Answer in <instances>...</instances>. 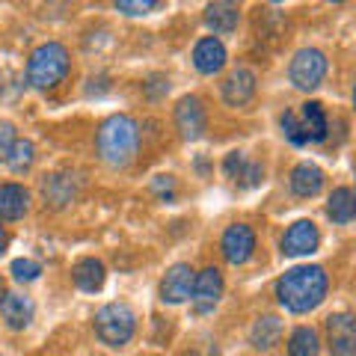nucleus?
Wrapping results in <instances>:
<instances>
[{"mask_svg":"<svg viewBox=\"0 0 356 356\" xmlns=\"http://www.w3.org/2000/svg\"><path fill=\"white\" fill-rule=\"evenodd\" d=\"M252 95H255V74L250 69H235L226 81H222V102L229 107L250 104Z\"/></svg>","mask_w":356,"mask_h":356,"instance_id":"nucleus-13","label":"nucleus"},{"mask_svg":"<svg viewBox=\"0 0 356 356\" xmlns=\"http://www.w3.org/2000/svg\"><path fill=\"white\" fill-rule=\"evenodd\" d=\"M321 353V339L312 327H297L288 339V356H318Z\"/></svg>","mask_w":356,"mask_h":356,"instance_id":"nucleus-23","label":"nucleus"},{"mask_svg":"<svg viewBox=\"0 0 356 356\" xmlns=\"http://www.w3.org/2000/svg\"><path fill=\"white\" fill-rule=\"evenodd\" d=\"M353 211H356L353 191L350 187H336L327 199V217L332 222H339V226H348V222H353Z\"/></svg>","mask_w":356,"mask_h":356,"instance_id":"nucleus-21","label":"nucleus"},{"mask_svg":"<svg viewBox=\"0 0 356 356\" xmlns=\"http://www.w3.org/2000/svg\"><path fill=\"white\" fill-rule=\"evenodd\" d=\"M280 125H282V134H285V140L291 143V146H306V143H309L303 128H300V119L294 113H282Z\"/></svg>","mask_w":356,"mask_h":356,"instance_id":"nucleus-26","label":"nucleus"},{"mask_svg":"<svg viewBox=\"0 0 356 356\" xmlns=\"http://www.w3.org/2000/svg\"><path fill=\"white\" fill-rule=\"evenodd\" d=\"M282 339V321L276 315H264L250 330V344L255 350H273Z\"/></svg>","mask_w":356,"mask_h":356,"instance_id":"nucleus-18","label":"nucleus"},{"mask_svg":"<svg viewBox=\"0 0 356 356\" xmlns=\"http://www.w3.org/2000/svg\"><path fill=\"white\" fill-rule=\"evenodd\" d=\"M9 273H13L15 282H33V280H39L42 264L33 261V259H15L13 267H9Z\"/></svg>","mask_w":356,"mask_h":356,"instance_id":"nucleus-25","label":"nucleus"},{"mask_svg":"<svg viewBox=\"0 0 356 356\" xmlns=\"http://www.w3.org/2000/svg\"><path fill=\"white\" fill-rule=\"evenodd\" d=\"M6 243H9V238H6V229H3V226H0V255H3V252H6Z\"/></svg>","mask_w":356,"mask_h":356,"instance_id":"nucleus-32","label":"nucleus"},{"mask_svg":"<svg viewBox=\"0 0 356 356\" xmlns=\"http://www.w3.org/2000/svg\"><path fill=\"white\" fill-rule=\"evenodd\" d=\"M261 175H264V170L259 163H247V170H243V175H241V181L247 184V187H255L261 181Z\"/></svg>","mask_w":356,"mask_h":356,"instance_id":"nucleus-31","label":"nucleus"},{"mask_svg":"<svg viewBox=\"0 0 356 356\" xmlns=\"http://www.w3.org/2000/svg\"><path fill=\"white\" fill-rule=\"evenodd\" d=\"M95 149L98 158L113 170H122L134 161V154L140 149V125L137 119H131L125 113H116L102 122V128L95 134Z\"/></svg>","mask_w":356,"mask_h":356,"instance_id":"nucleus-2","label":"nucleus"},{"mask_svg":"<svg viewBox=\"0 0 356 356\" xmlns=\"http://www.w3.org/2000/svg\"><path fill=\"white\" fill-rule=\"evenodd\" d=\"M65 72H69V51L60 42H44L27 60V81L36 89H51L57 86Z\"/></svg>","mask_w":356,"mask_h":356,"instance_id":"nucleus-3","label":"nucleus"},{"mask_svg":"<svg viewBox=\"0 0 356 356\" xmlns=\"http://www.w3.org/2000/svg\"><path fill=\"white\" fill-rule=\"evenodd\" d=\"M288 77L297 89H318L321 81L327 77V57L318 48H300L288 65Z\"/></svg>","mask_w":356,"mask_h":356,"instance_id":"nucleus-5","label":"nucleus"},{"mask_svg":"<svg viewBox=\"0 0 356 356\" xmlns=\"http://www.w3.org/2000/svg\"><path fill=\"white\" fill-rule=\"evenodd\" d=\"M193 280H196V273H193V267L191 264H184V261H178L172 264L170 270L163 273V280H161V300L163 303H184L187 297H191L193 291Z\"/></svg>","mask_w":356,"mask_h":356,"instance_id":"nucleus-10","label":"nucleus"},{"mask_svg":"<svg viewBox=\"0 0 356 356\" xmlns=\"http://www.w3.org/2000/svg\"><path fill=\"white\" fill-rule=\"evenodd\" d=\"M72 276H74V285L81 288V291L95 294V291H102V285H104V264L98 259H81L74 264Z\"/></svg>","mask_w":356,"mask_h":356,"instance_id":"nucleus-20","label":"nucleus"},{"mask_svg":"<svg viewBox=\"0 0 356 356\" xmlns=\"http://www.w3.org/2000/svg\"><path fill=\"white\" fill-rule=\"evenodd\" d=\"M42 193H44V202H51V208H63V205H69L72 199H74L77 181H74V175H69V172L44 175Z\"/></svg>","mask_w":356,"mask_h":356,"instance_id":"nucleus-15","label":"nucleus"},{"mask_svg":"<svg viewBox=\"0 0 356 356\" xmlns=\"http://www.w3.org/2000/svg\"><path fill=\"white\" fill-rule=\"evenodd\" d=\"M193 65H196V72H202V74H217L222 65H226V48H222V42L217 36L199 39L193 48Z\"/></svg>","mask_w":356,"mask_h":356,"instance_id":"nucleus-14","label":"nucleus"},{"mask_svg":"<svg viewBox=\"0 0 356 356\" xmlns=\"http://www.w3.org/2000/svg\"><path fill=\"white\" fill-rule=\"evenodd\" d=\"M33 158H36V146L30 140H15L13 152H9V170L13 172H27L33 166Z\"/></svg>","mask_w":356,"mask_h":356,"instance_id":"nucleus-24","label":"nucleus"},{"mask_svg":"<svg viewBox=\"0 0 356 356\" xmlns=\"http://www.w3.org/2000/svg\"><path fill=\"white\" fill-rule=\"evenodd\" d=\"M0 318L6 321L9 330H24L33 321V300L18 291L0 294Z\"/></svg>","mask_w":356,"mask_h":356,"instance_id":"nucleus-12","label":"nucleus"},{"mask_svg":"<svg viewBox=\"0 0 356 356\" xmlns=\"http://www.w3.org/2000/svg\"><path fill=\"white\" fill-rule=\"evenodd\" d=\"M30 208V193L21 184L0 187V220H21Z\"/></svg>","mask_w":356,"mask_h":356,"instance_id":"nucleus-19","label":"nucleus"},{"mask_svg":"<svg viewBox=\"0 0 356 356\" xmlns=\"http://www.w3.org/2000/svg\"><path fill=\"white\" fill-rule=\"evenodd\" d=\"M205 107L202 102H199L196 95H184L181 102L175 104V128L178 134H181L184 140H199L205 134Z\"/></svg>","mask_w":356,"mask_h":356,"instance_id":"nucleus-8","label":"nucleus"},{"mask_svg":"<svg viewBox=\"0 0 356 356\" xmlns=\"http://www.w3.org/2000/svg\"><path fill=\"white\" fill-rule=\"evenodd\" d=\"M321 184H324V172H321V166L315 163H297L294 170H291V193L294 196H315L321 191Z\"/></svg>","mask_w":356,"mask_h":356,"instance_id":"nucleus-17","label":"nucleus"},{"mask_svg":"<svg viewBox=\"0 0 356 356\" xmlns=\"http://www.w3.org/2000/svg\"><path fill=\"white\" fill-rule=\"evenodd\" d=\"M241 21V9L235 3H211L205 9V24L214 33H232Z\"/></svg>","mask_w":356,"mask_h":356,"instance_id":"nucleus-22","label":"nucleus"},{"mask_svg":"<svg viewBox=\"0 0 356 356\" xmlns=\"http://www.w3.org/2000/svg\"><path fill=\"white\" fill-rule=\"evenodd\" d=\"M116 9L125 15H146L152 9H161V3L158 0H143V3H128V0H122V3H116Z\"/></svg>","mask_w":356,"mask_h":356,"instance_id":"nucleus-30","label":"nucleus"},{"mask_svg":"<svg viewBox=\"0 0 356 356\" xmlns=\"http://www.w3.org/2000/svg\"><path fill=\"white\" fill-rule=\"evenodd\" d=\"M152 191L158 193L161 202H172V196H175V178L172 175H158L152 181Z\"/></svg>","mask_w":356,"mask_h":356,"instance_id":"nucleus-29","label":"nucleus"},{"mask_svg":"<svg viewBox=\"0 0 356 356\" xmlns=\"http://www.w3.org/2000/svg\"><path fill=\"white\" fill-rule=\"evenodd\" d=\"M318 243H321V235H318L315 222L297 220L282 238V255H291V259H297V255H312L318 250Z\"/></svg>","mask_w":356,"mask_h":356,"instance_id":"nucleus-11","label":"nucleus"},{"mask_svg":"<svg viewBox=\"0 0 356 356\" xmlns=\"http://www.w3.org/2000/svg\"><path fill=\"white\" fill-rule=\"evenodd\" d=\"M247 158H243L241 152H232V154H226V161H222V172H226L229 178H235V181H241V175H243V170H247Z\"/></svg>","mask_w":356,"mask_h":356,"instance_id":"nucleus-27","label":"nucleus"},{"mask_svg":"<svg viewBox=\"0 0 356 356\" xmlns=\"http://www.w3.org/2000/svg\"><path fill=\"white\" fill-rule=\"evenodd\" d=\"M327 297V273L321 264H300L285 270L276 280V300L285 312L303 315L321 306V300Z\"/></svg>","mask_w":356,"mask_h":356,"instance_id":"nucleus-1","label":"nucleus"},{"mask_svg":"<svg viewBox=\"0 0 356 356\" xmlns=\"http://www.w3.org/2000/svg\"><path fill=\"white\" fill-rule=\"evenodd\" d=\"M220 297H222V273L217 270V267H205L202 273H196L191 300H193V309L199 312V315L214 312Z\"/></svg>","mask_w":356,"mask_h":356,"instance_id":"nucleus-7","label":"nucleus"},{"mask_svg":"<svg viewBox=\"0 0 356 356\" xmlns=\"http://www.w3.org/2000/svg\"><path fill=\"white\" fill-rule=\"evenodd\" d=\"M15 128L9 125V122H0V163H6L9 161V152H13L15 146Z\"/></svg>","mask_w":356,"mask_h":356,"instance_id":"nucleus-28","label":"nucleus"},{"mask_svg":"<svg viewBox=\"0 0 356 356\" xmlns=\"http://www.w3.org/2000/svg\"><path fill=\"white\" fill-rule=\"evenodd\" d=\"M300 128H303L309 143H324L327 140V131H330V122H327L324 107H321L318 102H306L303 110H300Z\"/></svg>","mask_w":356,"mask_h":356,"instance_id":"nucleus-16","label":"nucleus"},{"mask_svg":"<svg viewBox=\"0 0 356 356\" xmlns=\"http://www.w3.org/2000/svg\"><path fill=\"white\" fill-rule=\"evenodd\" d=\"M327 339L332 356H353L356 353V330L350 312H336L327 318Z\"/></svg>","mask_w":356,"mask_h":356,"instance_id":"nucleus-9","label":"nucleus"},{"mask_svg":"<svg viewBox=\"0 0 356 356\" xmlns=\"http://www.w3.org/2000/svg\"><path fill=\"white\" fill-rule=\"evenodd\" d=\"M137 330V315L128 303H107L95 312V336L107 348H125Z\"/></svg>","mask_w":356,"mask_h":356,"instance_id":"nucleus-4","label":"nucleus"},{"mask_svg":"<svg viewBox=\"0 0 356 356\" xmlns=\"http://www.w3.org/2000/svg\"><path fill=\"white\" fill-rule=\"evenodd\" d=\"M220 250H222V259L229 264H247L255 252V235L250 226H243V222H235V226H229L222 232V241H220Z\"/></svg>","mask_w":356,"mask_h":356,"instance_id":"nucleus-6","label":"nucleus"}]
</instances>
